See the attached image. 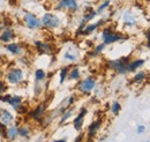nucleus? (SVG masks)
Here are the masks:
<instances>
[{"instance_id":"obj_1","label":"nucleus","mask_w":150,"mask_h":142,"mask_svg":"<svg viewBox=\"0 0 150 142\" xmlns=\"http://www.w3.org/2000/svg\"><path fill=\"white\" fill-rule=\"evenodd\" d=\"M4 79H5V81L7 82V84L9 87H13V88L22 87L24 83H27L28 72L25 68L16 65L15 62H13L5 71Z\"/></svg>"},{"instance_id":"obj_2","label":"nucleus","mask_w":150,"mask_h":142,"mask_svg":"<svg viewBox=\"0 0 150 142\" xmlns=\"http://www.w3.org/2000/svg\"><path fill=\"white\" fill-rule=\"evenodd\" d=\"M98 38L103 44H105L106 46H110V45L117 44V43H122V42L128 40L129 36L121 30L115 29L113 26L109 23L105 27L99 29Z\"/></svg>"},{"instance_id":"obj_3","label":"nucleus","mask_w":150,"mask_h":142,"mask_svg":"<svg viewBox=\"0 0 150 142\" xmlns=\"http://www.w3.org/2000/svg\"><path fill=\"white\" fill-rule=\"evenodd\" d=\"M64 13H58L54 11H46L40 15L42 27L47 31H57L64 26Z\"/></svg>"},{"instance_id":"obj_4","label":"nucleus","mask_w":150,"mask_h":142,"mask_svg":"<svg viewBox=\"0 0 150 142\" xmlns=\"http://www.w3.org/2000/svg\"><path fill=\"white\" fill-rule=\"evenodd\" d=\"M99 83L98 77L94 74H88L82 76L80 81L75 83V91L77 95L83 97H89L93 95L96 86Z\"/></svg>"},{"instance_id":"obj_5","label":"nucleus","mask_w":150,"mask_h":142,"mask_svg":"<svg viewBox=\"0 0 150 142\" xmlns=\"http://www.w3.org/2000/svg\"><path fill=\"white\" fill-rule=\"evenodd\" d=\"M82 50L80 48V45H77L76 43L69 42L65 49L62 50V52L60 54V59L65 65H75L79 64L82 59Z\"/></svg>"},{"instance_id":"obj_6","label":"nucleus","mask_w":150,"mask_h":142,"mask_svg":"<svg viewBox=\"0 0 150 142\" xmlns=\"http://www.w3.org/2000/svg\"><path fill=\"white\" fill-rule=\"evenodd\" d=\"M20 20H21L22 24L24 26V28L30 31H38V30L43 29L40 16L31 9H25V8L21 9Z\"/></svg>"},{"instance_id":"obj_7","label":"nucleus","mask_w":150,"mask_h":142,"mask_svg":"<svg viewBox=\"0 0 150 142\" xmlns=\"http://www.w3.org/2000/svg\"><path fill=\"white\" fill-rule=\"evenodd\" d=\"M140 15L134 8H126L120 14V23L124 30L131 31L137 29L140 24Z\"/></svg>"},{"instance_id":"obj_8","label":"nucleus","mask_w":150,"mask_h":142,"mask_svg":"<svg viewBox=\"0 0 150 142\" xmlns=\"http://www.w3.org/2000/svg\"><path fill=\"white\" fill-rule=\"evenodd\" d=\"M132 59L131 55H122L115 59H109L105 61V66L109 71L113 72L118 75H126L127 74V65Z\"/></svg>"},{"instance_id":"obj_9","label":"nucleus","mask_w":150,"mask_h":142,"mask_svg":"<svg viewBox=\"0 0 150 142\" xmlns=\"http://www.w3.org/2000/svg\"><path fill=\"white\" fill-rule=\"evenodd\" d=\"M53 11L58 13L76 14L81 11L80 0H56Z\"/></svg>"},{"instance_id":"obj_10","label":"nucleus","mask_w":150,"mask_h":142,"mask_svg":"<svg viewBox=\"0 0 150 142\" xmlns=\"http://www.w3.org/2000/svg\"><path fill=\"white\" fill-rule=\"evenodd\" d=\"M49 112V102L46 99H42L39 101L37 104L34 107L29 109V111L27 112V118L34 123H39L42 120V118Z\"/></svg>"},{"instance_id":"obj_11","label":"nucleus","mask_w":150,"mask_h":142,"mask_svg":"<svg viewBox=\"0 0 150 142\" xmlns=\"http://www.w3.org/2000/svg\"><path fill=\"white\" fill-rule=\"evenodd\" d=\"M7 105L14 111V113L20 114V116H25L27 112L29 111V107L25 103L24 97L19 94H11V98Z\"/></svg>"},{"instance_id":"obj_12","label":"nucleus","mask_w":150,"mask_h":142,"mask_svg":"<svg viewBox=\"0 0 150 142\" xmlns=\"http://www.w3.org/2000/svg\"><path fill=\"white\" fill-rule=\"evenodd\" d=\"M33 48L35 50V52L43 57V55H47V57H52L56 53V45L49 40H44V39H35L33 42Z\"/></svg>"},{"instance_id":"obj_13","label":"nucleus","mask_w":150,"mask_h":142,"mask_svg":"<svg viewBox=\"0 0 150 142\" xmlns=\"http://www.w3.org/2000/svg\"><path fill=\"white\" fill-rule=\"evenodd\" d=\"M110 21H111L110 18H98L97 21L95 20L93 22H88V23L86 24V27L83 28L82 33H81V37L87 38V37H89V36L94 35L95 33L99 31L100 28H103V27H105L106 24H109Z\"/></svg>"},{"instance_id":"obj_14","label":"nucleus","mask_w":150,"mask_h":142,"mask_svg":"<svg viewBox=\"0 0 150 142\" xmlns=\"http://www.w3.org/2000/svg\"><path fill=\"white\" fill-rule=\"evenodd\" d=\"M2 49L5 50V52L7 54H9L11 57L13 58H19L23 54L28 53V48L27 45L23 43V42H20V40H14L12 43H8V44H5L2 45Z\"/></svg>"},{"instance_id":"obj_15","label":"nucleus","mask_w":150,"mask_h":142,"mask_svg":"<svg viewBox=\"0 0 150 142\" xmlns=\"http://www.w3.org/2000/svg\"><path fill=\"white\" fill-rule=\"evenodd\" d=\"M103 125V118L102 117H97L94 120L88 125L87 131H86V141L87 142H93L95 140V138L97 136V134L99 133L100 128Z\"/></svg>"},{"instance_id":"obj_16","label":"nucleus","mask_w":150,"mask_h":142,"mask_svg":"<svg viewBox=\"0 0 150 142\" xmlns=\"http://www.w3.org/2000/svg\"><path fill=\"white\" fill-rule=\"evenodd\" d=\"M88 113H89V109H88V107H81L79 109V111L74 114L73 120H72V125H73V128H74L77 133L83 131L86 117L88 116Z\"/></svg>"},{"instance_id":"obj_17","label":"nucleus","mask_w":150,"mask_h":142,"mask_svg":"<svg viewBox=\"0 0 150 142\" xmlns=\"http://www.w3.org/2000/svg\"><path fill=\"white\" fill-rule=\"evenodd\" d=\"M76 102H77V94L73 92V94H69L68 96H66V97L58 104V107H57L54 110H52V111L54 112V114L57 116V119H58V117H59L65 110L74 107L75 104H76Z\"/></svg>"},{"instance_id":"obj_18","label":"nucleus","mask_w":150,"mask_h":142,"mask_svg":"<svg viewBox=\"0 0 150 142\" xmlns=\"http://www.w3.org/2000/svg\"><path fill=\"white\" fill-rule=\"evenodd\" d=\"M16 39H18V33H16V29L13 26L4 28L1 30V33H0V44L1 45L12 43V42H14Z\"/></svg>"},{"instance_id":"obj_19","label":"nucleus","mask_w":150,"mask_h":142,"mask_svg":"<svg viewBox=\"0 0 150 142\" xmlns=\"http://www.w3.org/2000/svg\"><path fill=\"white\" fill-rule=\"evenodd\" d=\"M98 18L97 13H96V9H95V6L91 4H86L83 6V9H82V14H81V20H83L84 22H93L96 18Z\"/></svg>"},{"instance_id":"obj_20","label":"nucleus","mask_w":150,"mask_h":142,"mask_svg":"<svg viewBox=\"0 0 150 142\" xmlns=\"http://www.w3.org/2000/svg\"><path fill=\"white\" fill-rule=\"evenodd\" d=\"M0 123H2L5 126H9V125L16 123L15 113H13L7 107H0Z\"/></svg>"},{"instance_id":"obj_21","label":"nucleus","mask_w":150,"mask_h":142,"mask_svg":"<svg viewBox=\"0 0 150 142\" xmlns=\"http://www.w3.org/2000/svg\"><path fill=\"white\" fill-rule=\"evenodd\" d=\"M83 76V71H82V66L80 64H75L71 65L69 72H68V76H67V81L69 82H77L82 79Z\"/></svg>"},{"instance_id":"obj_22","label":"nucleus","mask_w":150,"mask_h":142,"mask_svg":"<svg viewBox=\"0 0 150 142\" xmlns=\"http://www.w3.org/2000/svg\"><path fill=\"white\" fill-rule=\"evenodd\" d=\"M146 62H147V60L144 58H140V57L132 58L129 62H128V65H127V74H133L136 71L141 70L146 65Z\"/></svg>"},{"instance_id":"obj_23","label":"nucleus","mask_w":150,"mask_h":142,"mask_svg":"<svg viewBox=\"0 0 150 142\" xmlns=\"http://www.w3.org/2000/svg\"><path fill=\"white\" fill-rule=\"evenodd\" d=\"M148 79V72L144 70H139L135 73H133V76L131 79V84L133 86H141Z\"/></svg>"},{"instance_id":"obj_24","label":"nucleus","mask_w":150,"mask_h":142,"mask_svg":"<svg viewBox=\"0 0 150 142\" xmlns=\"http://www.w3.org/2000/svg\"><path fill=\"white\" fill-rule=\"evenodd\" d=\"M18 138H19V123H14V124L7 126L5 140L8 142H14Z\"/></svg>"},{"instance_id":"obj_25","label":"nucleus","mask_w":150,"mask_h":142,"mask_svg":"<svg viewBox=\"0 0 150 142\" xmlns=\"http://www.w3.org/2000/svg\"><path fill=\"white\" fill-rule=\"evenodd\" d=\"M76 113V110H75V107H69V109H67V110H65L59 117H58V126H64V125H66L71 119H73V117H74V114Z\"/></svg>"},{"instance_id":"obj_26","label":"nucleus","mask_w":150,"mask_h":142,"mask_svg":"<svg viewBox=\"0 0 150 142\" xmlns=\"http://www.w3.org/2000/svg\"><path fill=\"white\" fill-rule=\"evenodd\" d=\"M113 0H100L96 6H95V9H96V13L98 16H103L105 13H108L112 6Z\"/></svg>"},{"instance_id":"obj_27","label":"nucleus","mask_w":150,"mask_h":142,"mask_svg":"<svg viewBox=\"0 0 150 142\" xmlns=\"http://www.w3.org/2000/svg\"><path fill=\"white\" fill-rule=\"evenodd\" d=\"M106 48H108V46H106L105 44H103L102 42H99V43L93 45L91 50L87 53V55H88L89 58H97V57H99V55H102V54L104 53V51L106 50Z\"/></svg>"},{"instance_id":"obj_28","label":"nucleus","mask_w":150,"mask_h":142,"mask_svg":"<svg viewBox=\"0 0 150 142\" xmlns=\"http://www.w3.org/2000/svg\"><path fill=\"white\" fill-rule=\"evenodd\" d=\"M33 76H34V82L38 83H45L47 81V72L42 67L35 68L33 72Z\"/></svg>"},{"instance_id":"obj_29","label":"nucleus","mask_w":150,"mask_h":142,"mask_svg":"<svg viewBox=\"0 0 150 142\" xmlns=\"http://www.w3.org/2000/svg\"><path fill=\"white\" fill-rule=\"evenodd\" d=\"M33 135V128L29 124H19V138L28 140Z\"/></svg>"},{"instance_id":"obj_30","label":"nucleus","mask_w":150,"mask_h":142,"mask_svg":"<svg viewBox=\"0 0 150 142\" xmlns=\"http://www.w3.org/2000/svg\"><path fill=\"white\" fill-rule=\"evenodd\" d=\"M69 67H71L69 65H62V66H60V68L58 70V83H59L60 86L65 84V82L67 81Z\"/></svg>"},{"instance_id":"obj_31","label":"nucleus","mask_w":150,"mask_h":142,"mask_svg":"<svg viewBox=\"0 0 150 142\" xmlns=\"http://www.w3.org/2000/svg\"><path fill=\"white\" fill-rule=\"evenodd\" d=\"M15 64L21 66V67H23V68H25V70H28V68L31 66L30 55L28 53H25V54H23V55H21V57H19V58H16Z\"/></svg>"},{"instance_id":"obj_32","label":"nucleus","mask_w":150,"mask_h":142,"mask_svg":"<svg viewBox=\"0 0 150 142\" xmlns=\"http://www.w3.org/2000/svg\"><path fill=\"white\" fill-rule=\"evenodd\" d=\"M121 109H122L121 103L118 99H114V101H112V103L110 104V113L112 116H114V117H117L121 112Z\"/></svg>"},{"instance_id":"obj_33","label":"nucleus","mask_w":150,"mask_h":142,"mask_svg":"<svg viewBox=\"0 0 150 142\" xmlns=\"http://www.w3.org/2000/svg\"><path fill=\"white\" fill-rule=\"evenodd\" d=\"M94 96L98 99V98H100L103 95H104V86L103 84H100V83H98L97 86H96V88L94 90Z\"/></svg>"},{"instance_id":"obj_34","label":"nucleus","mask_w":150,"mask_h":142,"mask_svg":"<svg viewBox=\"0 0 150 142\" xmlns=\"http://www.w3.org/2000/svg\"><path fill=\"white\" fill-rule=\"evenodd\" d=\"M9 90V86L7 84V82L5 81V79L0 80V95H4L6 92H8Z\"/></svg>"},{"instance_id":"obj_35","label":"nucleus","mask_w":150,"mask_h":142,"mask_svg":"<svg viewBox=\"0 0 150 142\" xmlns=\"http://www.w3.org/2000/svg\"><path fill=\"white\" fill-rule=\"evenodd\" d=\"M146 131H147V127H146V125H143V124H139L137 126H136V128H135V132H136L137 135H142V134H144Z\"/></svg>"},{"instance_id":"obj_36","label":"nucleus","mask_w":150,"mask_h":142,"mask_svg":"<svg viewBox=\"0 0 150 142\" xmlns=\"http://www.w3.org/2000/svg\"><path fill=\"white\" fill-rule=\"evenodd\" d=\"M11 94H12V92H6V94H4V95H0V103L7 104L8 101H9V98H11Z\"/></svg>"},{"instance_id":"obj_37","label":"nucleus","mask_w":150,"mask_h":142,"mask_svg":"<svg viewBox=\"0 0 150 142\" xmlns=\"http://www.w3.org/2000/svg\"><path fill=\"white\" fill-rule=\"evenodd\" d=\"M144 39H146V48L150 50V27L144 33Z\"/></svg>"},{"instance_id":"obj_38","label":"nucleus","mask_w":150,"mask_h":142,"mask_svg":"<svg viewBox=\"0 0 150 142\" xmlns=\"http://www.w3.org/2000/svg\"><path fill=\"white\" fill-rule=\"evenodd\" d=\"M86 141V134L82 132H79V134L76 135V138L74 139V142H84Z\"/></svg>"},{"instance_id":"obj_39","label":"nucleus","mask_w":150,"mask_h":142,"mask_svg":"<svg viewBox=\"0 0 150 142\" xmlns=\"http://www.w3.org/2000/svg\"><path fill=\"white\" fill-rule=\"evenodd\" d=\"M6 128H7V126H5V125L2 124V123H0V138H2V139H5Z\"/></svg>"},{"instance_id":"obj_40","label":"nucleus","mask_w":150,"mask_h":142,"mask_svg":"<svg viewBox=\"0 0 150 142\" xmlns=\"http://www.w3.org/2000/svg\"><path fill=\"white\" fill-rule=\"evenodd\" d=\"M51 142H68V140H67V138H59V139L52 140Z\"/></svg>"},{"instance_id":"obj_41","label":"nucleus","mask_w":150,"mask_h":142,"mask_svg":"<svg viewBox=\"0 0 150 142\" xmlns=\"http://www.w3.org/2000/svg\"><path fill=\"white\" fill-rule=\"evenodd\" d=\"M4 75H5V70L2 68V66H0V80L4 79Z\"/></svg>"},{"instance_id":"obj_42","label":"nucleus","mask_w":150,"mask_h":142,"mask_svg":"<svg viewBox=\"0 0 150 142\" xmlns=\"http://www.w3.org/2000/svg\"><path fill=\"white\" fill-rule=\"evenodd\" d=\"M34 142H44V139L43 138H38L37 140H35Z\"/></svg>"},{"instance_id":"obj_43","label":"nucleus","mask_w":150,"mask_h":142,"mask_svg":"<svg viewBox=\"0 0 150 142\" xmlns=\"http://www.w3.org/2000/svg\"><path fill=\"white\" fill-rule=\"evenodd\" d=\"M2 29H4V28H2V27H1V24H0V33H1V30H2Z\"/></svg>"},{"instance_id":"obj_44","label":"nucleus","mask_w":150,"mask_h":142,"mask_svg":"<svg viewBox=\"0 0 150 142\" xmlns=\"http://www.w3.org/2000/svg\"><path fill=\"white\" fill-rule=\"evenodd\" d=\"M144 142H150V141H144Z\"/></svg>"}]
</instances>
